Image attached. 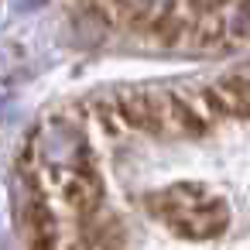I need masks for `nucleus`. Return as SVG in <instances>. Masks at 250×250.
Wrapping results in <instances>:
<instances>
[{
    "instance_id": "obj_2",
    "label": "nucleus",
    "mask_w": 250,
    "mask_h": 250,
    "mask_svg": "<svg viewBox=\"0 0 250 250\" xmlns=\"http://www.w3.org/2000/svg\"><path fill=\"white\" fill-rule=\"evenodd\" d=\"M24 175V202H21V240L24 250H62V226L59 216L52 209V199L45 192V185L38 182V175L31 171V165H21Z\"/></svg>"
},
{
    "instance_id": "obj_9",
    "label": "nucleus",
    "mask_w": 250,
    "mask_h": 250,
    "mask_svg": "<svg viewBox=\"0 0 250 250\" xmlns=\"http://www.w3.org/2000/svg\"><path fill=\"white\" fill-rule=\"evenodd\" d=\"M42 4V0H24V7H38Z\"/></svg>"
},
{
    "instance_id": "obj_8",
    "label": "nucleus",
    "mask_w": 250,
    "mask_h": 250,
    "mask_svg": "<svg viewBox=\"0 0 250 250\" xmlns=\"http://www.w3.org/2000/svg\"><path fill=\"white\" fill-rule=\"evenodd\" d=\"M93 117H96V124L106 130V137H117V134L124 130L120 113H117V100H100V103L93 106Z\"/></svg>"
},
{
    "instance_id": "obj_3",
    "label": "nucleus",
    "mask_w": 250,
    "mask_h": 250,
    "mask_svg": "<svg viewBox=\"0 0 250 250\" xmlns=\"http://www.w3.org/2000/svg\"><path fill=\"white\" fill-rule=\"evenodd\" d=\"M117 113H120V124L124 130H134V134H144V137H175L171 134V120H168V103H165V93H154V89H127V93H117Z\"/></svg>"
},
{
    "instance_id": "obj_7",
    "label": "nucleus",
    "mask_w": 250,
    "mask_h": 250,
    "mask_svg": "<svg viewBox=\"0 0 250 250\" xmlns=\"http://www.w3.org/2000/svg\"><path fill=\"white\" fill-rule=\"evenodd\" d=\"M219 89L226 93V100L233 106V117L250 120V76H223Z\"/></svg>"
},
{
    "instance_id": "obj_1",
    "label": "nucleus",
    "mask_w": 250,
    "mask_h": 250,
    "mask_svg": "<svg viewBox=\"0 0 250 250\" xmlns=\"http://www.w3.org/2000/svg\"><path fill=\"white\" fill-rule=\"evenodd\" d=\"M147 216L161 219L178 240H216L229 226V206L206 185H168L144 195Z\"/></svg>"
},
{
    "instance_id": "obj_5",
    "label": "nucleus",
    "mask_w": 250,
    "mask_h": 250,
    "mask_svg": "<svg viewBox=\"0 0 250 250\" xmlns=\"http://www.w3.org/2000/svg\"><path fill=\"white\" fill-rule=\"evenodd\" d=\"M165 103H168V120H171V134L175 137L202 141L212 130V120L202 113V106L192 96H185L178 89H165Z\"/></svg>"
},
{
    "instance_id": "obj_4",
    "label": "nucleus",
    "mask_w": 250,
    "mask_h": 250,
    "mask_svg": "<svg viewBox=\"0 0 250 250\" xmlns=\"http://www.w3.org/2000/svg\"><path fill=\"white\" fill-rule=\"evenodd\" d=\"M59 195H62V202H65L76 216H93V212L100 209V202H103V175H100V165H96L93 154H89L86 161L72 165V168L62 175Z\"/></svg>"
},
{
    "instance_id": "obj_6",
    "label": "nucleus",
    "mask_w": 250,
    "mask_h": 250,
    "mask_svg": "<svg viewBox=\"0 0 250 250\" xmlns=\"http://www.w3.org/2000/svg\"><path fill=\"white\" fill-rule=\"evenodd\" d=\"M195 103L202 106V113H206L212 124H223V120H229V117H233V106H229L226 93L219 89V83H212V86H202V89L195 93Z\"/></svg>"
}]
</instances>
